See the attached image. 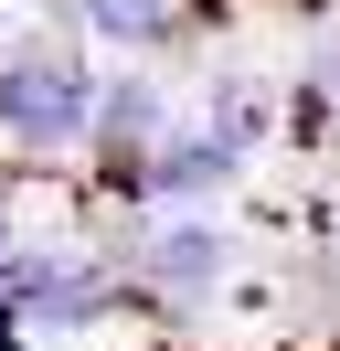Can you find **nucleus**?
<instances>
[{"label": "nucleus", "instance_id": "nucleus-2", "mask_svg": "<svg viewBox=\"0 0 340 351\" xmlns=\"http://www.w3.org/2000/svg\"><path fill=\"white\" fill-rule=\"evenodd\" d=\"M223 266H234V245L212 234V223H170V234L149 245V277H160L170 298H202V287H223Z\"/></svg>", "mask_w": 340, "mask_h": 351}, {"label": "nucleus", "instance_id": "nucleus-5", "mask_svg": "<svg viewBox=\"0 0 340 351\" xmlns=\"http://www.w3.org/2000/svg\"><path fill=\"white\" fill-rule=\"evenodd\" d=\"M85 22H96L106 43H160V32H170V0H85Z\"/></svg>", "mask_w": 340, "mask_h": 351}, {"label": "nucleus", "instance_id": "nucleus-1", "mask_svg": "<svg viewBox=\"0 0 340 351\" xmlns=\"http://www.w3.org/2000/svg\"><path fill=\"white\" fill-rule=\"evenodd\" d=\"M0 117H11L21 138H42V149H64V138L96 128V107H85V75L64 64V53H21L11 75H0Z\"/></svg>", "mask_w": 340, "mask_h": 351}, {"label": "nucleus", "instance_id": "nucleus-4", "mask_svg": "<svg viewBox=\"0 0 340 351\" xmlns=\"http://www.w3.org/2000/svg\"><path fill=\"white\" fill-rule=\"evenodd\" d=\"M96 128L117 138V149H127V138H160V86H138V75H117V86L96 96Z\"/></svg>", "mask_w": 340, "mask_h": 351}, {"label": "nucleus", "instance_id": "nucleus-3", "mask_svg": "<svg viewBox=\"0 0 340 351\" xmlns=\"http://www.w3.org/2000/svg\"><path fill=\"white\" fill-rule=\"evenodd\" d=\"M234 149H245L234 128H202V138H181V149H170L160 171H149V192H212V181L234 171Z\"/></svg>", "mask_w": 340, "mask_h": 351}]
</instances>
